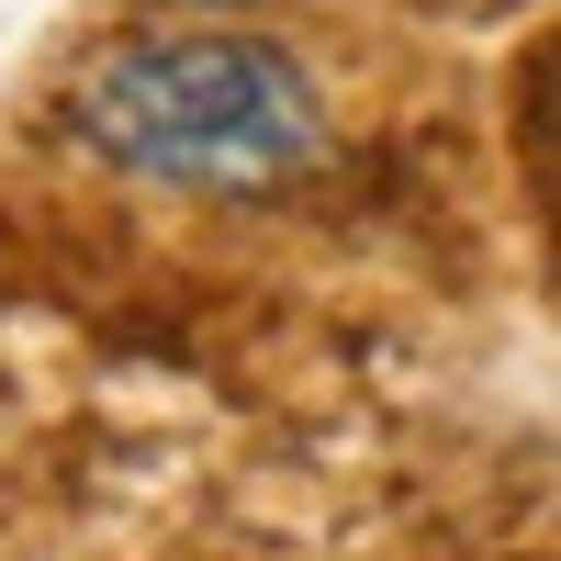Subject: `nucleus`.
I'll return each mask as SVG.
<instances>
[{
    "mask_svg": "<svg viewBox=\"0 0 561 561\" xmlns=\"http://www.w3.org/2000/svg\"><path fill=\"white\" fill-rule=\"evenodd\" d=\"M169 12H237V0H169Z\"/></svg>",
    "mask_w": 561,
    "mask_h": 561,
    "instance_id": "f03ea898",
    "label": "nucleus"
},
{
    "mask_svg": "<svg viewBox=\"0 0 561 561\" xmlns=\"http://www.w3.org/2000/svg\"><path fill=\"white\" fill-rule=\"evenodd\" d=\"M68 124L90 158H113L124 180H158V192H280L325 158V102L304 57L225 23L135 34L113 57H90L68 90Z\"/></svg>",
    "mask_w": 561,
    "mask_h": 561,
    "instance_id": "f257e3e1",
    "label": "nucleus"
}]
</instances>
